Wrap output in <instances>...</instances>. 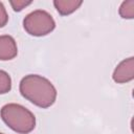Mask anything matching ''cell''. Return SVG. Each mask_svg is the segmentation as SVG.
I'll list each match as a JSON object with an SVG mask.
<instances>
[{
  "mask_svg": "<svg viewBox=\"0 0 134 134\" xmlns=\"http://www.w3.org/2000/svg\"><path fill=\"white\" fill-rule=\"evenodd\" d=\"M20 92L23 97L40 108H48L55 102L57 90L45 77L28 74L20 82Z\"/></svg>",
  "mask_w": 134,
  "mask_h": 134,
  "instance_id": "obj_1",
  "label": "cell"
},
{
  "mask_svg": "<svg viewBox=\"0 0 134 134\" xmlns=\"http://www.w3.org/2000/svg\"><path fill=\"white\" fill-rule=\"evenodd\" d=\"M0 115L2 120L17 133L27 134L35 129V115L19 104H7L3 106Z\"/></svg>",
  "mask_w": 134,
  "mask_h": 134,
  "instance_id": "obj_2",
  "label": "cell"
},
{
  "mask_svg": "<svg viewBox=\"0 0 134 134\" xmlns=\"http://www.w3.org/2000/svg\"><path fill=\"white\" fill-rule=\"evenodd\" d=\"M23 27L27 34L35 37H42L51 32L55 27V23L47 12L38 9L31 12L24 18Z\"/></svg>",
  "mask_w": 134,
  "mask_h": 134,
  "instance_id": "obj_3",
  "label": "cell"
},
{
  "mask_svg": "<svg viewBox=\"0 0 134 134\" xmlns=\"http://www.w3.org/2000/svg\"><path fill=\"white\" fill-rule=\"evenodd\" d=\"M134 77V59L131 57L129 59L124 60L120 62L114 72H113V80L118 84L127 83Z\"/></svg>",
  "mask_w": 134,
  "mask_h": 134,
  "instance_id": "obj_4",
  "label": "cell"
},
{
  "mask_svg": "<svg viewBox=\"0 0 134 134\" xmlns=\"http://www.w3.org/2000/svg\"><path fill=\"white\" fill-rule=\"evenodd\" d=\"M18 53L16 41L13 37L4 35L0 36V60L8 61L14 59Z\"/></svg>",
  "mask_w": 134,
  "mask_h": 134,
  "instance_id": "obj_5",
  "label": "cell"
},
{
  "mask_svg": "<svg viewBox=\"0 0 134 134\" xmlns=\"http://www.w3.org/2000/svg\"><path fill=\"white\" fill-rule=\"evenodd\" d=\"M82 0H54L53 5L57 10L62 15L66 16L76 10L82 4Z\"/></svg>",
  "mask_w": 134,
  "mask_h": 134,
  "instance_id": "obj_6",
  "label": "cell"
},
{
  "mask_svg": "<svg viewBox=\"0 0 134 134\" xmlns=\"http://www.w3.org/2000/svg\"><path fill=\"white\" fill-rule=\"evenodd\" d=\"M119 14L125 19H132L134 17V1H125L120 5Z\"/></svg>",
  "mask_w": 134,
  "mask_h": 134,
  "instance_id": "obj_7",
  "label": "cell"
},
{
  "mask_svg": "<svg viewBox=\"0 0 134 134\" xmlns=\"http://www.w3.org/2000/svg\"><path fill=\"white\" fill-rule=\"evenodd\" d=\"M12 88V80L7 72L0 70V94L7 93Z\"/></svg>",
  "mask_w": 134,
  "mask_h": 134,
  "instance_id": "obj_8",
  "label": "cell"
},
{
  "mask_svg": "<svg viewBox=\"0 0 134 134\" xmlns=\"http://www.w3.org/2000/svg\"><path fill=\"white\" fill-rule=\"evenodd\" d=\"M9 3H10V5L13 6L14 10L20 12V10H22L25 6L29 5V4L31 3V1H9Z\"/></svg>",
  "mask_w": 134,
  "mask_h": 134,
  "instance_id": "obj_9",
  "label": "cell"
},
{
  "mask_svg": "<svg viewBox=\"0 0 134 134\" xmlns=\"http://www.w3.org/2000/svg\"><path fill=\"white\" fill-rule=\"evenodd\" d=\"M8 21V16L6 13V9L2 2H0V27H3Z\"/></svg>",
  "mask_w": 134,
  "mask_h": 134,
  "instance_id": "obj_10",
  "label": "cell"
},
{
  "mask_svg": "<svg viewBox=\"0 0 134 134\" xmlns=\"http://www.w3.org/2000/svg\"><path fill=\"white\" fill-rule=\"evenodd\" d=\"M0 134H3V133H0Z\"/></svg>",
  "mask_w": 134,
  "mask_h": 134,
  "instance_id": "obj_11",
  "label": "cell"
}]
</instances>
